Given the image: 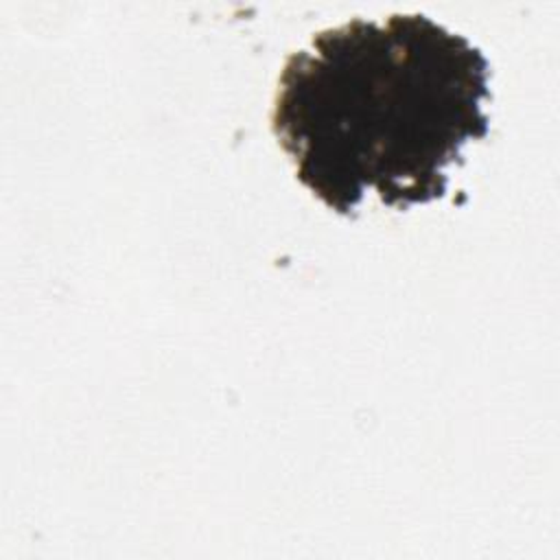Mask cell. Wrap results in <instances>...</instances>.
<instances>
[{
    "instance_id": "obj_1",
    "label": "cell",
    "mask_w": 560,
    "mask_h": 560,
    "mask_svg": "<svg viewBox=\"0 0 560 560\" xmlns=\"http://www.w3.org/2000/svg\"><path fill=\"white\" fill-rule=\"evenodd\" d=\"M490 63L424 13L352 18L287 57L271 129L298 179L339 214L365 190L385 206L446 195V166L483 138Z\"/></svg>"
}]
</instances>
